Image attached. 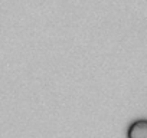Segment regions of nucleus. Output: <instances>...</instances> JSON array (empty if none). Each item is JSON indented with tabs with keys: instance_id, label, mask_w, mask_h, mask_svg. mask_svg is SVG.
Masks as SVG:
<instances>
[{
	"instance_id": "nucleus-1",
	"label": "nucleus",
	"mask_w": 147,
	"mask_h": 138,
	"mask_svg": "<svg viewBox=\"0 0 147 138\" xmlns=\"http://www.w3.org/2000/svg\"><path fill=\"white\" fill-rule=\"evenodd\" d=\"M127 138H147V119H136L128 125Z\"/></svg>"
}]
</instances>
